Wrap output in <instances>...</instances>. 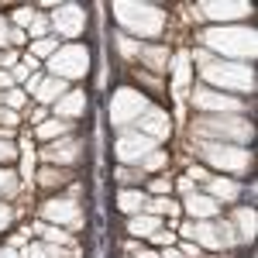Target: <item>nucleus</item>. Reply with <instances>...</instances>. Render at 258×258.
<instances>
[{"instance_id":"6e6552de","label":"nucleus","mask_w":258,"mask_h":258,"mask_svg":"<svg viewBox=\"0 0 258 258\" xmlns=\"http://www.w3.org/2000/svg\"><path fill=\"white\" fill-rule=\"evenodd\" d=\"M155 141L152 138H141V135H124V138L117 141V159L120 162H138L148 155V148H152Z\"/></svg>"},{"instance_id":"c756f323","label":"nucleus","mask_w":258,"mask_h":258,"mask_svg":"<svg viewBox=\"0 0 258 258\" xmlns=\"http://www.w3.org/2000/svg\"><path fill=\"white\" fill-rule=\"evenodd\" d=\"M7 220H11V210H7V207H0V231L7 227Z\"/></svg>"},{"instance_id":"aec40b11","label":"nucleus","mask_w":258,"mask_h":258,"mask_svg":"<svg viewBox=\"0 0 258 258\" xmlns=\"http://www.w3.org/2000/svg\"><path fill=\"white\" fill-rule=\"evenodd\" d=\"M155 227H159V220H155V217H135V220H131V234H141V238L152 234Z\"/></svg>"},{"instance_id":"dca6fc26","label":"nucleus","mask_w":258,"mask_h":258,"mask_svg":"<svg viewBox=\"0 0 258 258\" xmlns=\"http://www.w3.org/2000/svg\"><path fill=\"white\" fill-rule=\"evenodd\" d=\"M141 127H145V131H152V135H155V138H165V135H169V120L162 117L159 110H152V114H148V117L141 120Z\"/></svg>"},{"instance_id":"1a4fd4ad","label":"nucleus","mask_w":258,"mask_h":258,"mask_svg":"<svg viewBox=\"0 0 258 258\" xmlns=\"http://www.w3.org/2000/svg\"><path fill=\"white\" fill-rule=\"evenodd\" d=\"M83 21H86V14H83L80 7H62V11H55V28H59L66 38H76L80 35Z\"/></svg>"},{"instance_id":"a878e982","label":"nucleus","mask_w":258,"mask_h":258,"mask_svg":"<svg viewBox=\"0 0 258 258\" xmlns=\"http://www.w3.org/2000/svg\"><path fill=\"white\" fill-rule=\"evenodd\" d=\"M35 52H38V55H48V52H55V41H38V45H35Z\"/></svg>"},{"instance_id":"473e14b6","label":"nucleus","mask_w":258,"mask_h":258,"mask_svg":"<svg viewBox=\"0 0 258 258\" xmlns=\"http://www.w3.org/2000/svg\"><path fill=\"white\" fill-rule=\"evenodd\" d=\"M7 41V24H4V18H0V45Z\"/></svg>"},{"instance_id":"c85d7f7f","label":"nucleus","mask_w":258,"mask_h":258,"mask_svg":"<svg viewBox=\"0 0 258 258\" xmlns=\"http://www.w3.org/2000/svg\"><path fill=\"white\" fill-rule=\"evenodd\" d=\"M7 103H11V107H21L24 97H21V93H7Z\"/></svg>"},{"instance_id":"6ab92c4d","label":"nucleus","mask_w":258,"mask_h":258,"mask_svg":"<svg viewBox=\"0 0 258 258\" xmlns=\"http://www.w3.org/2000/svg\"><path fill=\"white\" fill-rule=\"evenodd\" d=\"M83 107H86V100H83V93H73V97H66V100H62V103L55 107V110L69 117V114H83Z\"/></svg>"},{"instance_id":"5701e85b","label":"nucleus","mask_w":258,"mask_h":258,"mask_svg":"<svg viewBox=\"0 0 258 258\" xmlns=\"http://www.w3.org/2000/svg\"><path fill=\"white\" fill-rule=\"evenodd\" d=\"M145 59L152 62V69H165V59H169V55H165L162 48H148V52H145Z\"/></svg>"},{"instance_id":"412c9836","label":"nucleus","mask_w":258,"mask_h":258,"mask_svg":"<svg viewBox=\"0 0 258 258\" xmlns=\"http://www.w3.org/2000/svg\"><path fill=\"white\" fill-rule=\"evenodd\" d=\"M210 189H214L217 197H224V200H234V197H238V182H227V179H220V182H214Z\"/></svg>"},{"instance_id":"ddd939ff","label":"nucleus","mask_w":258,"mask_h":258,"mask_svg":"<svg viewBox=\"0 0 258 258\" xmlns=\"http://www.w3.org/2000/svg\"><path fill=\"white\" fill-rule=\"evenodd\" d=\"M45 217L52 220H76V207L69 200H55V203H45Z\"/></svg>"},{"instance_id":"7c9ffc66","label":"nucleus","mask_w":258,"mask_h":258,"mask_svg":"<svg viewBox=\"0 0 258 258\" xmlns=\"http://www.w3.org/2000/svg\"><path fill=\"white\" fill-rule=\"evenodd\" d=\"M0 120H7V124H14V120H18V117H14L11 110H0Z\"/></svg>"},{"instance_id":"2f4dec72","label":"nucleus","mask_w":258,"mask_h":258,"mask_svg":"<svg viewBox=\"0 0 258 258\" xmlns=\"http://www.w3.org/2000/svg\"><path fill=\"white\" fill-rule=\"evenodd\" d=\"M14 155V148H7V145H0V159H11Z\"/></svg>"},{"instance_id":"4c0bfd02","label":"nucleus","mask_w":258,"mask_h":258,"mask_svg":"<svg viewBox=\"0 0 258 258\" xmlns=\"http://www.w3.org/2000/svg\"><path fill=\"white\" fill-rule=\"evenodd\" d=\"M141 258H159V255H152V251H145V255H141Z\"/></svg>"},{"instance_id":"c9c22d12","label":"nucleus","mask_w":258,"mask_h":258,"mask_svg":"<svg viewBox=\"0 0 258 258\" xmlns=\"http://www.w3.org/2000/svg\"><path fill=\"white\" fill-rule=\"evenodd\" d=\"M0 258H18V255L14 251H0Z\"/></svg>"},{"instance_id":"72a5a7b5","label":"nucleus","mask_w":258,"mask_h":258,"mask_svg":"<svg viewBox=\"0 0 258 258\" xmlns=\"http://www.w3.org/2000/svg\"><path fill=\"white\" fill-rule=\"evenodd\" d=\"M31 258H45V248H38V244H35V248H31Z\"/></svg>"},{"instance_id":"9b49d317","label":"nucleus","mask_w":258,"mask_h":258,"mask_svg":"<svg viewBox=\"0 0 258 258\" xmlns=\"http://www.w3.org/2000/svg\"><path fill=\"white\" fill-rule=\"evenodd\" d=\"M193 103H197L200 110H238V103L231 97H217V93H210V90L193 93Z\"/></svg>"},{"instance_id":"423d86ee","label":"nucleus","mask_w":258,"mask_h":258,"mask_svg":"<svg viewBox=\"0 0 258 258\" xmlns=\"http://www.w3.org/2000/svg\"><path fill=\"white\" fill-rule=\"evenodd\" d=\"M197 131L200 135H227V138H238V141L251 138V127L234 120V117H203L197 124Z\"/></svg>"},{"instance_id":"b1692460","label":"nucleus","mask_w":258,"mask_h":258,"mask_svg":"<svg viewBox=\"0 0 258 258\" xmlns=\"http://www.w3.org/2000/svg\"><path fill=\"white\" fill-rule=\"evenodd\" d=\"M238 224L244 227V234H248V238L255 234V214H251V210H241V214H238Z\"/></svg>"},{"instance_id":"2eb2a0df","label":"nucleus","mask_w":258,"mask_h":258,"mask_svg":"<svg viewBox=\"0 0 258 258\" xmlns=\"http://www.w3.org/2000/svg\"><path fill=\"white\" fill-rule=\"evenodd\" d=\"M186 207H189V214H197V217H214V214H217V203L207 200V197H189Z\"/></svg>"},{"instance_id":"f8f14e48","label":"nucleus","mask_w":258,"mask_h":258,"mask_svg":"<svg viewBox=\"0 0 258 258\" xmlns=\"http://www.w3.org/2000/svg\"><path fill=\"white\" fill-rule=\"evenodd\" d=\"M182 234L197 238L200 244H207V248H220V234H214V227H210V224H197V227H182Z\"/></svg>"},{"instance_id":"4be33fe9","label":"nucleus","mask_w":258,"mask_h":258,"mask_svg":"<svg viewBox=\"0 0 258 258\" xmlns=\"http://www.w3.org/2000/svg\"><path fill=\"white\" fill-rule=\"evenodd\" d=\"M62 90H66V86H62V80H48L45 86H38V97L41 100H55Z\"/></svg>"},{"instance_id":"cd10ccee","label":"nucleus","mask_w":258,"mask_h":258,"mask_svg":"<svg viewBox=\"0 0 258 258\" xmlns=\"http://www.w3.org/2000/svg\"><path fill=\"white\" fill-rule=\"evenodd\" d=\"M14 21H18V24H28V21H31V11H28V7H21L18 14H14Z\"/></svg>"},{"instance_id":"393cba45","label":"nucleus","mask_w":258,"mask_h":258,"mask_svg":"<svg viewBox=\"0 0 258 258\" xmlns=\"http://www.w3.org/2000/svg\"><path fill=\"white\" fill-rule=\"evenodd\" d=\"M62 131H66V124H62V120H55V124H41V127H38L41 138H55V135H62Z\"/></svg>"},{"instance_id":"39448f33","label":"nucleus","mask_w":258,"mask_h":258,"mask_svg":"<svg viewBox=\"0 0 258 258\" xmlns=\"http://www.w3.org/2000/svg\"><path fill=\"white\" fill-rule=\"evenodd\" d=\"M141 110H145V97L135 93V90H117L114 100H110V120L114 124H124V120L138 117Z\"/></svg>"},{"instance_id":"20e7f679","label":"nucleus","mask_w":258,"mask_h":258,"mask_svg":"<svg viewBox=\"0 0 258 258\" xmlns=\"http://www.w3.org/2000/svg\"><path fill=\"white\" fill-rule=\"evenodd\" d=\"M86 66H90V52L83 45H69L52 55V73H59V76H83Z\"/></svg>"},{"instance_id":"7ed1b4c3","label":"nucleus","mask_w":258,"mask_h":258,"mask_svg":"<svg viewBox=\"0 0 258 258\" xmlns=\"http://www.w3.org/2000/svg\"><path fill=\"white\" fill-rule=\"evenodd\" d=\"M203 76L210 83H220L227 90H251L255 76L248 66H231V62H214V66H203Z\"/></svg>"},{"instance_id":"e433bc0d","label":"nucleus","mask_w":258,"mask_h":258,"mask_svg":"<svg viewBox=\"0 0 258 258\" xmlns=\"http://www.w3.org/2000/svg\"><path fill=\"white\" fill-rule=\"evenodd\" d=\"M0 186H7V172H0Z\"/></svg>"},{"instance_id":"f3484780","label":"nucleus","mask_w":258,"mask_h":258,"mask_svg":"<svg viewBox=\"0 0 258 258\" xmlns=\"http://www.w3.org/2000/svg\"><path fill=\"white\" fill-rule=\"evenodd\" d=\"M117 207H120V210H127V214H138L141 207H145V197H141V193H127V189H124V193L117 197Z\"/></svg>"},{"instance_id":"f257e3e1","label":"nucleus","mask_w":258,"mask_h":258,"mask_svg":"<svg viewBox=\"0 0 258 258\" xmlns=\"http://www.w3.org/2000/svg\"><path fill=\"white\" fill-rule=\"evenodd\" d=\"M114 18L141 38H155L162 31V24H165L162 11H155L152 4H124L120 0V4H114Z\"/></svg>"},{"instance_id":"bb28decb","label":"nucleus","mask_w":258,"mask_h":258,"mask_svg":"<svg viewBox=\"0 0 258 258\" xmlns=\"http://www.w3.org/2000/svg\"><path fill=\"white\" fill-rule=\"evenodd\" d=\"M159 165H165V155H162V152L148 155V169H159Z\"/></svg>"},{"instance_id":"0eeeda50","label":"nucleus","mask_w":258,"mask_h":258,"mask_svg":"<svg viewBox=\"0 0 258 258\" xmlns=\"http://www.w3.org/2000/svg\"><path fill=\"white\" fill-rule=\"evenodd\" d=\"M203 155L220 165V169H231V172H244L248 169V152H241V148H227V145H203Z\"/></svg>"},{"instance_id":"f704fd0d","label":"nucleus","mask_w":258,"mask_h":258,"mask_svg":"<svg viewBox=\"0 0 258 258\" xmlns=\"http://www.w3.org/2000/svg\"><path fill=\"white\" fill-rule=\"evenodd\" d=\"M165 258H186V255H179V251H165Z\"/></svg>"},{"instance_id":"a211bd4d","label":"nucleus","mask_w":258,"mask_h":258,"mask_svg":"<svg viewBox=\"0 0 258 258\" xmlns=\"http://www.w3.org/2000/svg\"><path fill=\"white\" fill-rule=\"evenodd\" d=\"M189 52H179L176 55V90H182L186 86V80H189Z\"/></svg>"},{"instance_id":"9d476101","label":"nucleus","mask_w":258,"mask_h":258,"mask_svg":"<svg viewBox=\"0 0 258 258\" xmlns=\"http://www.w3.org/2000/svg\"><path fill=\"white\" fill-rule=\"evenodd\" d=\"M203 14H210L214 21H231V18H244L251 11V4H200Z\"/></svg>"},{"instance_id":"f03ea898","label":"nucleus","mask_w":258,"mask_h":258,"mask_svg":"<svg viewBox=\"0 0 258 258\" xmlns=\"http://www.w3.org/2000/svg\"><path fill=\"white\" fill-rule=\"evenodd\" d=\"M203 41L210 48H220L224 55H255V31H244V28H214L207 31Z\"/></svg>"},{"instance_id":"4468645a","label":"nucleus","mask_w":258,"mask_h":258,"mask_svg":"<svg viewBox=\"0 0 258 258\" xmlns=\"http://www.w3.org/2000/svg\"><path fill=\"white\" fill-rule=\"evenodd\" d=\"M45 159H52V162H73V159H76V145H73V141L52 145V148H45Z\"/></svg>"}]
</instances>
